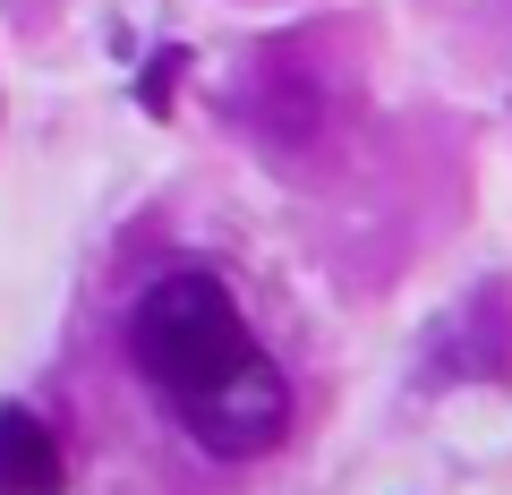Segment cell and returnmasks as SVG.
<instances>
[{
    "mask_svg": "<svg viewBox=\"0 0 512 495\" xmlns=\"http://www.w3.org/2000/svg\"><path fill=\"white\" fill-rule=\"evenodd\" d=\"M0 495H69V453L35 410H0Z\"/></svg>",
    "mask_w": 512,
    "mask_h": 495,
    "instance_id": "obj_3",
    "label": "cell"
},
{
    "mask_svg": "<svg viewBox=\"0 0 512 495\" xmlns=\"http://www.w3.org/2000/svg\"><path fill=\"white\" fill-rule=\"evenodd\" d=\"M171 419H180V427H188V436H197L214 461L265 453V444H282V427H291V376H282V367L256 350L248 367H231L222 385H205L197 402L171 410Z\"/></svg>",
    "mask_w": 512,
    "mask_h": 495,
    "instance_id": "obj_2",
    "label": "cell"
},
{
    "mask_svg": "<svg viewBox=\"0 0 512 495\" xmlns=\"http://www.w3.org/2000/svg\"><path fill=\"white\" fill-rule=\"evenodd\" d=\"M256 359V333L239 316V299L214 274H163L137 291L128 308V367L163 393L171 410H188L205 385H222L231 367Z\"/></svg>",
    "mask_w": 512,
    "mask_h": 495,
    "instance_id": "obj_1",
    "label": "cell"
}]
</instances>
